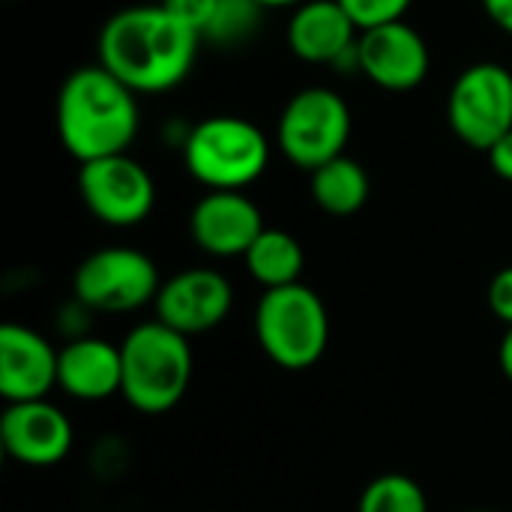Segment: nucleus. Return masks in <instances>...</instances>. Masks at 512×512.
Returning <instances> with one entry per match:
<instances>
[{"label":"nucleus","instance_id":"1","mask_svg":"<svg viewBox=\"0 0 512 512\" xmlns=\"http://www.w3.org/2000/svg\"><path fill=\"white\" fill-rule=\"evenodd\" d=\"M201 36L162 3L126 6L99 30V63L138 96H159L183 84L198 60Z\"/></svg>","mask_w":512,"mask_h":512},{"label":"nucleus","instance_id":"2","mask_svg":"<svg viewBox=\"0 0 512 512\" xmlns=\"http://www.w3.org/2000/svg\"><path fill=\"white\" fill-rule=\"evenodd\" d=\"M138 93L102 63L78 66L57 93V135L63 150L84 162L126 153L138 135Z\"/></svg>","mask_w":512,"mask_h":512},{"label":"nucleus","instance_id":"3","mask_svg":"<svg viewBox=\"0 0 512 512\" xmlns=\"http://www.w3.org/2000/svg\"><path fill=\"white\" fill-rule=\"evenodd\" d=\"M123 390L120 396L141 414H165L180 405L192 384V345L189 336L144 321L120 342Z\"/></svg>","mask_w":512,"mask_h":512},{"label":"nucleus","instance_id":"4","mask_svg":"<svg viewBox=\"0 0 512 512\" xmlns=\"http://www.w3.org/2000/svg\"><path fill=\"white\" fill-rule=\"evenodd\" d=\"M186 171L210 192H243L270 165L267 135L246 117L216 114L195 123L183 141Z\"/></svg>","mask_w":512,"mask_h":512},{"label":"nucleus","instance_id":"5","mask_svg":"<svg viewBox=\"0 0 512 512\" xmlns=\"http://www.w3.org/2000/svg\"><path fill=\"white\" fill-rule=\"evenodd\" d=\"M255 339L279 369H312L330 345L324 300L303 282L264 291L255 306Z\"/></svg>","mask_w":512,"mask_h":512},{"label":"nucleus","instance_id":"6","mask_svg":"<svg viewBox=\"0 0 512 512\" xmlns=\"http://www.w3.org/2000/svg\"><path fill=\"white\" fill-rule=\"evenodd\" d=\"M348 138L351 108L336 90L321 84L297 90L276 123V144L282 156L309 174L330 159L345 156Z\"/></svg>","mask_w":512,"mask_h":512},{"label":"nucleus","instance_id":"7","mask_svg":"<svg viewBox=\"0 0 512 512\" xmlns=\"http://www.w3.org/2000/svg\"><path fill=\"white\" fill-rule=\"evenodd\" d=\"M159 288L162 279L153 258L132 246L96 249L78 264L72 276L75 303L90 312L108 315H123L147 303H156Z\"/></svg>","mask_w":512,"mask_h":512},{"label":"nucleus","instance_id":"8","mask_svg":"<svg viewBox=\"0 0 512 512\" xmlns=\"http://www.w3.org/2000/svg\"><path fill=\"white\" fill-rule=\"evenodd\" d=\"M447 123L471 150H489L512 132V72L504 63L465 66L447 93Z\"/></svg>","mask_w":512,"mask_h":512},{"label":"nucleus","instance_id":"9","mask_svg":"<svg viewBox=\"0 0 512 512\" xmlns=\"http://www.w3.org/2000/svg\"><path fill=\"white\" fill-rule=\"evenodd\" d=\"M78 192L90 216L111 228L141 225L156 204L150 171L129 153L84 162L78 168Z\"/></svg>","mask_w":512,"mask_h":512},{"label":"nucleus","instance_id":"10","mask_svg":"<svg viewBox=\"0 0 512 512\" xmlns=\"http://www.w3.org/2000/svg\"><path fill=\"white\" fill-rule=\"evenodd\" d=\"M234 306L231 282L213 267H189L162 282L156 294V321L183 333L201 336L216 330Z\"/></svg>","mask_w":512,"mask_h":512},{"label":"nucleus","instance_id":"11","mask_svg":"<svg viewBox=\"0 0 512 512\" xmlns=\"http://www.w3.org/2000/svg\"><path fill=\"white\" fill-rule=\"evenodd\" d=\"M429 66V45L408 21L363 30L357 39V69L381 90L408 93L426 81Z\"/></svg>","mask_w":512,"mask_h":512},{"label":"nucleus","instance_id":"12","mask_svg":"<svg viewBox=\"0 0 512 512\" xmlns=\"http://www.w3.org/2000/svg\"><path fill=\"white\" fill-rule=\"evenodd\" d=\"M72 423L48 399L12 402L0 417V444L6 456L27 468L60 465L72 450Z\"/></svg>","mask_w":512,"mask_h":512},{"label":"nucleus","instance_id":"13","mask_svg":"<svg viewBox=\"0 0 512 512\" xmlns=\"http://www.w3.org/2000/svg\"><path fill=\"white\" fill-rule=\"evenodd\" d=\"M264 228V216L246 192H207L189 213L192 240L213 258H243Z\"/></svg>","mask_w":512,"mask_h":512},{"label":"nucleus","instance_id":"14","mask_svg":"<svg viewBox=\"0 0 512 512\" xmlns=\"http://www.w3.org/2000/svg\"><path fill=\"white\" fill-rule=\"evenodd\" d=\"M357 39L360 30L339 0H306L291 12L288 48L303 63L315 66H345L357 69Z\"/></svg>","mask_w":512,"mask_h":512},{"label":"nucleus","instance_id":"15","mask_svg":"<svg viewBox=\"0 0 512 512\" xmlns=\"http://www.w3.org/2000/svg\"><path fill=\"white\" fill-rule=\"evenodd\" d=\"M60 351L48 339L21 324L0 327V396L6 405L48 399L57 387Z\"/></svg>","mask_w":512,"mask_h":512},{"label":"nucleus","instance_id":"16","mask_svg":"<svg viewBox=\"0 0 512 512\" xmlns=\"http://www.w3.org/2000/svg\"><path fill=\"white\" fill-rule=\"evenodd\" d=\"M57 387L78 402H105L123 390L120 345L96 336L69 339L60 348Z\"/></svg>","mask_w":512,"mask_h":512},{"label":"nucleus","instance_id":"17","mask_svg":"<svg viewBox=\"0 0 512 512\" xmlns=\"http://www.w3.org/2000/svg\"><path fill=\"white\" fill-rule=\"evenodd\" d=\"M312 201L330 216H354L366 207L372 183L366 168L351 156H336L309 174Z\"/></svg>","mask_w":512,"mask_h":512},{"label":"nucleus","instance_id":"18","mask_svg":"<svg viewBox=\"0 0 512 512\" xmlns=\"http://www.w3.org/2000/svg\"><path fill=\"white\" fill-rule=\"evenodd\" d=\"M249 276L264 288H285V285H297L306 267V255L303 246L297 243L294 234L282 231V228H264L258 234V240L249 246V252L243 255Z\"/></svg>","mask_w":512,"mask_h":512},{"label":"nucleus","instance_id":"19","mask_svg":"<svg viewBox=\"0 0 512 512\" xmlns=\"http://www.w3.org/2000/svg\"><path fill=\"white\" fill-rule=\"evenodd\" d=\"M357 512H429V498L408 474H381L363 489Z\"/></svg>","mask_w":512,"mask_h":512},{"label":"nucleus","instance_id":"20","mask_svg":"<svg viewBox=\"0 0 512 512\" xmlns=\"http://www.w3.org/2000/svg\"><path fill=\"white\" fill-rule=\"evenodd\" d=\"M261 15H264V9L255 0H219L207 30H204V42H213L222 48L243 45L258 30Z\"/></svg>","mask_w":512,"mask_h":512},{"label":"nucleus","instance_id":"21","mask_svg":"<svg viewBox=\"0 0 512 512\" xmlns=\"http://www.w3.org/2000/svg\"><path fill=\"white\" fill-rule=\"evenodd\" d=\"M342 9L351 15L357 30H372L381 24L405 21V12L411 9L414 0H339Z\"/></svg>","mask_w":512,"mask_h":512},{"label":"nucleus","instance_id":"22","mask_svg":"<svg viewBox=\"0 0 512 512\" xmlns=\"http://www.w3.org/2000/svg\"><path fill=\"white\" fill-rule=\"evenodd\" d=\"M159 3L171 15H177L183 24H189L201 36V42H204V30H207V24H210V18L216 12V3L219 0H159Z\"/></svg>","mask_w":512,"mask_h":512},{"label":"nucleus","instance_id":"23","mask_svg":"<svg viewBox=\"0 0 512 512\" xmlns=\"http://www.w3.org/2000/svg\"><path fill=\"white\" fill-rule=\"evenodd\" d=\"M489 309L504 327H512V264L495 273L489 285Z\"/></svg>","mask_w":512,"mask_h":512},{"label":"nucleus","instance_id":"24","mask_svg":"<svg viewBox=\"0 0 512 512\" xmlns=\"http://www.w3.org/2000/svg\"><path fill=\"white\" fill-rule=\"evenodd\" d=\"M486 156H489L492 171H495L501 180L512 183V132H507L501 141H495V144L486 150Z\"/></svg>","mask_w":512,"mask_h":512},{"label":"nucleus","instance_id":"25","mask_svg":"<svg viewBox=\"0 0 512 512\" xmlns=\"http://www.w3.org/2000/svg\"><path fill=\"white\" fill-rule=\"evenodd\" d=\"M483 9L498 30L512 36V0H483Z\"/></svg>","mask_w":512,"mask_h":512},{"label":"nucleus","instance_id":"26","mask_svg":"<svg viewBox=\"0 0 512 512\" xmlns=\"http://www.w3.org/2000/svg\"><path fill=\"white\" fill-rule=\"evenodd\" d=\"M498 363H501V372L507 375V381H512V327H507V333H504V339H501Z\"/></svg>","mask_w":512,"mask_h":512},{"label":"nucleus","instance_id":"27","mask_svg":"<svg viewBox=\"0 0 512 512\" xmlns=\"http://www.w3.org/2000/svg\"><path fill=\"white\" fill-rule=\"evenodd\" d=\"M255 3L267 12V9H297L306 0H255Z\"/></svg>","mask_w":512,"mask_h":512},{"label":"nucleus","instance_id":"28","mask_svg":"<svg viewBox=\"0 0 512 512\" xmlns=\"http://www.w3.org/2000/svg\"><path fill=\"white\" fill-rule=\"evenodd\" d=\"M465 512H495V510H465Z\"/></svg>","mask_w":512,"mask_h":512}]
</instances>
